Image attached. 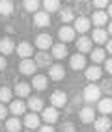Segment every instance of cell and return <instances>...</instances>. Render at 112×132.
I'll return each mask as SVG.
<instances>
[{
	"instance_id": "d6a6232c",
	"label": "cell",
	"mask_w": 112,
	"mask_h": 132,
	"mask_svg": "<svg viewBox=\"0 0 112 132\" xmlns=\"http://www.w3.org/2000/svg\"><path fill=\"white\" fill-rule=\"evenodd\" d=\"M43 7L47 13H56L60 11V0H43Z\"/></svg>"
},
{
	"instance_id": "4dcf8cb0",
	"label": "cell",
	"mask_w": 112,
	"mask_h": 132,
	"mask_svg": "<svg viewBox=\"0 0 112 132\" xmlns=\"http://www.w3.org/2000/svg\"><path fill=\"white\" fill-rule=\"evenodd\" d=\"M23 6L28 13H38V10L41 7V2L39 0H23Z\"/></svg>"
},
{
	"instance_id": "603a6c76",
	"label": "cell",
	"mask_w": 112,
	"mask_h": 132,
	"mask_svg": "<svg viewBox=\"0 0 112 132\" xmlns=\"http://www.w3.org/2000/svg\"><path fill=\"white\" fill-rule=\"evenodd\" d=\"M92 37H79V41H77V52H80V54H84V52H92Z\"/></svg>"
},
{
	"instance_id": "f1b7e54d",
	"label": "cell",
	"mask_w": 112,
	"mask_h": 132,
	"mask_svg": "<svg viewBox=\"0 0 112 132\" xmlns=\"http://www.w3.org/2000/svg\"><path fill=\"white\" fill-rule=\"evenodd\" d=\"M92 37H93V41H95L97 45H103V43H107L108 32H107L105 28H95V30H93V34H92Z\"/></svg>"
},
{
	"instance_id": "5bb4252c",
	"label": "cell",
	"mask_w": 112,
	"mask_h": 132,
	"mask_svg": "<svg viewBox=\"0 0 112 132\" xmlns=\"http://www.w3.org/2000/svg\"><path fill=\"white\" fill-rule=\"evenodd\" d=\"M15 52H17V54H19V56H21L23 60H26V58H30V56L34 54V47L30 45V43L23 41V43H19V45H17Z\"/></svg>"
},
{
	"instance_id": "bcb514c9",
	"label": "cell",
	"mask_w": 112,
	"mask_h": 132,
	"mask_svg": "<svg viewBox=\"0 0 112 132\" xmlns=\"http://www.w3.org/2000/svg\"><path fill=\"white\" fill-rule=\"evenodd\" d=\"M26 132H34V130H26Z\"/></svg>"
},
{
	"instance_id": "4316f807",
	"label": "cell",
	"mask_w": 112,
	"mask_h": 132,
	"mask_svg": "<svg viewBox=\"0 0 112 132\" xmlns=\"http://www.w3.org/2000/svg\"><path fill=\"white\" fill-rule=\"evenodd\" d=\"M28 108L32 112H43V108H45V104H43L41 97H28Z\"/></svg>"
},
{
	"instance_id": "f6af8a7d",
	"label": "cell",
	"mask_w": 112,
	"mask_h": 132,
	"mask_svg": "<svg viewBox=\"0 0 112 132\" xmlns=\"http://www.w3.org/2000/svg\"><path fill=\"white\" fill-rule=\"evenodd\" d=\"M67 2H77V0H67Z\"/></svg>"
},
{
	"instance_id": "8d00e7d4",
	"label": "cell",
	"mask_w": 112,
	"mask_h": 132,
	"mask_svg": "<svg viewBox=\"0 0 112 132\" xmlns=\"http://www.w3.org/2000/svg\"><path fill=\"white\" fill-rule=\"evenodd\" d=\"M8 113H10V108H6L4 102H0V121H6Z\"/></svg>"
},
{
	"instance_id": "484cf974",
	"label": "cell",
	"mask_w": 112,
	"mask_h": 132,
	"mask_svg": "<svg viewBox=\"0 0 112 132\" xmlns=\"http://www.w3.org/2000/svg\"><path fill=\"white\" fill-rule=\"evenodd\" d=\"M97 112H101L103 116H108V113H112V99H101L97 102Z\"/></svg>"
},
{
	"instance_id": "d4e9b609",
	"label": "cell",
	"mask_w": 112,
	"mask_h": 132,
	"mask_svg": "<svg viewBox=\"0 0 112 132\" xmlns=\"http://www.w3.org/2000/svg\"><path fill=\"white\" fill-rule=\"evenodd\" d=\"M23 127H24V125L19 121V117H15V116L10 117V119H6V130H8V132H19Z\"/></svg>"
},
{
	"instance_id": "ba28073f",
	"label": "cell",
	"mask_w": 112,
	"mask_h": 132,
	"mask_svg": "<svg viewBox=\"0 0 112 132\" xmlns=\"http://www.w3.org/2000/svg\"><path fill=\"white\" fill-rule=\"evenodd\" d=\"M64 76H65V69L64 65H50L49 67V78L50 80H54V82H60V80H64Z\"/></svg>"
},
{
	"instance_id": "e0dca14e",
	"label": "cell",
	"mask_w": 112,
	"mask_h": 132,
	"mask_svg": "<svg viewBox=\"0 0 112 132\" xmlns=\"http://www.w3.org/2000/svg\"><path fill=\"white\" fill-rule=\"evenodd\" d=\"M101 75H103V69L97 67V63H92V67H86V78H88L90 82L99 80Z\"/></svg>"
},
{
	"instance_id": "ffe728a7",
	"label": "cell",
	"mask_w": 112,
	"mask_h": 132,
	"mask_svg": "<svg viewBox=\"0 0 112 132\" xmlns=\"http://www.w3.org/2000/svg\"><path fill=\"white\" fill-rule=\"evenodd\" d=\"M90 7H92L90 0H77L75 2V11L79 13V17H86L90 13Z\"/></svg>"
},
{
	"instance_id": "d590c367",
	"label": "cell",
	"mask_w": 112,
	"mask_h": 132,
	"mask_svg": "<svg viewBox=\"0 0 112 132\" xmlns=\"http://www.w3.org/2000/svg\"><path fill=\"white\" fill-rule=\"evenodd\" d=\"M60 132H77V127L73 123L65 121V123H62V127H60Z\"/></svg>"
},
{
	"instance_id": "d6986e66",
	"label": "cell",
	"mask_w": 112,
	"mask_h": 132,
	"mask_svg": "<svg viewBox=\"0 0 112 132\" xmlns=\"http://www.w3.org/2000/svg\"><path fill=\"white\" fill-rule=\"evenodd\" d=\"M32 87H34V89H38V91H45L47 87H49V80H47V76H43V75H34Z\"/></svg>"
},
{
	"instance_id": "9a60e30c",
	"label": "cell",
	"mask_w": 112,
	"mask_h": 132,
	"mask_svg": "<svg viewBox=\"0 0 112 132\" xmlns=\"http://www.w3.org/2000/svg\"><path fill=\"white\" fill-rule=\"evenodd\" d=\"M90 21L95 24L97 28H103V26L108 22V13H105L103 10H99V11H95V13L92 15V19H90Z\"/></svg>"
},
{
	"instance_id": "7a4b0ae2",
	"label": "cell",
	"mask_w": 112,
	"mask_h": 132,
	"mask_svg": "<svg viewBox=\"0 0 112 132\" xmlns=\"http://www.w3.org/2000/svg\"><path fill=\"white\" fill-rule=\"evenodd\" d=\"M38 63L34 60H30V58H26V60H23L21 63H19V71L23 73V75H26V76H30V75H34L38 71Z\"/></svg>"
},
{
	"instance_id": "8fae6325",
	"label": "cell",
	"mask_w": 112,
	"mask_h": 132,
	"mask_svg": "<svg viewBox=\"0 0 112 132\" xmlns=\"http://www.w3.org/2000/svg\"><path fill=\"white\" fill-rule=\"evenodd\" d=\"M50 104H53L54 108H64L67 104V95L64 91H54L50 95Z\"/></svg>"
},
{
	"instance_id": "8992f818",
	"label": "cell",
	"mask_w": 112,
	"mask_h": 132,
	"mask_svg": "<svg viewBox=\"0 0 112 132\" xmlns=\"http://www.w3.org/2000/svg\"><path fill=\"white\" fill-rule=\"evenodd\" d=\"M17 48L15 41L11 37H2L0 39V52H2V56H8V54H13Z\"/></svg>"
},
{
	"instance_id": "30bf717a",
	"label": "cell",
	"mask_w": 112,
	"mask_h": 132,
	"mask_svg": "<svg viewBox=\"0 0 112 132\" xmlns=\"http://www.w3.org/2000/svg\"><path fill=\"white\" fill-rule=\"evenodd\" d=\"M75 32L79 34H86L90 28H92V21L88 19V17H79V19H75Z\"/></svg>"
},
{
	"instance_id": "7bdbcfd3",
	"label": "cell",
	"mask_w": 112,
	"mask_h": 132,
	"mask_svg": "<svg viewBox=\"0 0 112 132\" xmlns=\"http://www.w3.org/2000/svg\"><path fill=\"white\" fill-rule=\"evenodd\" d=\"M108 34L112 36V22H108Z\"/></svg>"
},
{
	"instance_id": "cb8c5ba5",
	"label": "cell",
	"mask_w": 112,
	"mask_h": 132,
	"mask_svg": "<svg viewBox=\"0 0 112 132\" xmlns=\"http://www.w3.org/2000/svg\"><path fill=\"white\" fill-rule=\"evenodd\" d=\"M58 17L62 22H75V10L73 7H64L58 11Z\"/></svg>"
},
{
	"instance_id": "5b68a950",
	"label": "cell",
	"mask_w": 112,
	"mask_h": 132,
	"mask_svg": "<svg viewBox=\"0 0 112 132\" xmlns=\"http://www.w3.org/2000/svg\"><path fill=\"white\" fill-rule=\"evenodd\" d=\"M39 123H41L39 116H38L36 112H32V113H26V116H24L23 125L26 127L28 130H36V128H39Z\"/></svg>"
},
{
	"instance_id": "1f68e13d",
	"label": "cell",
	"mask_w": 112,
	"mask_h": 132,
	"mask_svg": "<svg viewBox=\"0 0 112 132\" xmlns=\"http://www.w3.org/2000/svg\"><path fill=\"white\" fill-rule=\"evenodd\" d=\"M105 60H107V50L93 48V52H92V63H103Z\"/></svg>"
},
{
	"instance_id": "52a82bcc",
	"label": "cell",
	"mask_w": 112,
	"mask_h": 132,
	"mask_svg": "<svg viewBox=\"0 0 112 132\" xmlns=\"http://www.w3.org/2000/svg\"><path fill=\"white\" fill-rule=\"evenodd\" d=\"M58 108H54V106H50V108H43V112H41V119L45 121V123H49V125H53V123H56L58 121Z\"/></svg>"
},
{
	"instance_id": "83f0119b",
	"label": "cell",
	"mask_w": 112,
	"mask_h": 132,
	"mask_svg": "<svg viewBox=\"0 0 112 132\" xmlns=\"http://www.w3.org/2000/svg\"><path fill=\"white\" fill-rule=\"evenodd\" d=\"M53 52V58H56V60H64L65 56H67V48H65V45L64 43H58V45H53V48H50Z\"/></svg>"
},
{
	"instance_id": "836d02e7",
	"label": "cell",
	"mask_w": 112,
	"mask_h": 132,
	"mask_svg": "<svg viewBox=\"0 0 112 132\" xmlns=\"http://www.w3.org/2000/svg\"><path fill=\"white\" fill-rule=\"evenodd\" d=\"M13 91L10 89V87H6V86H2V87H0V102H11V99H13Z\"/></svg>"
},
{
	"instance_id": "ab89813d",
	"label": "cell",
	"mask_w": 112,
	"mask_h": 132,
	"mask_svg": "<svg viewBox=\"0 0 112 132\" xmlns=\"http://www.w3.org/2000/svg\"><path fill=\"white\" fill-rule=\"evenodd\" d=\"M39 132H56V130H54V127H50L49 123H47L45 127H39Z\"/></svg>"
},
{
	"instance_id": "7c38bea8",
	"label": "cell",
	"mask_w": 112,
	"mask_h": 132,
	"mask_svg": "<svg viewBox=\"0 0 112 132\" xmlns=\"http://www.w3.org/2000/svg\"><path fill=\"white\" fill-rule=\"evenodd\" d=\"M93 128H95L97 132H108L112 128V119H108L107 116H103V117L93 121Z\"/></svg>"
},
{
	"instance_id": "3957f363",
	"label": "cell",
	"mask_w": 112,
	"mask_h": 132,
	"mask_svg": "<svg viewBox=\"0 0 112 132\" xmlns=\"http://www.w3.org/2000/svg\"><path fill=\"white\" fill-rule=\"evenodd\" d=\"M75 36H77V32H75V28H71V26H62V28L58 30V37H60V41L62 43H71L73 39H75Z\"/></svg>"
},
{
	"instance_id": "74e56055",
	"label": "cell",
	"mask_w": 112,
	"mask_h": 132,
	"mask_svg": "<svg viewBox=\"0 0 112 132\" xmlns=\"http://www.w3.org/2000/svg\"><path fill=\"white\" fill-rule=\"evenodd\" d=\"M93 6L99 7V10H103V7L108 6V0H93Z\"/></svg>"
},
{
	"instance_id": "ee69618b",
	"label": "cell",
	"mask_w": 112,
	"mask_h": 132,
	"mask_svg": "<svg viewBox=\"0 0 112 132\" xmlns=\"http://www.w3.org/2000/svg\"><path fill=\"white\" fill-rule=\"evenodd\" d=\"M108 17H112V4L108 6Z\"/></svg>"
},
{
	"instance_id": "2e32d148",
	"label": "cell",
	"mask_w": 112,
	"mask_h": 132,
	"mask_svg": "<svg viewBox=\"0 0 112 132\" xmlns=\"http://www.w3.org/2000/svg\"><path fill=\"white\" fill-rule=\"evenodd\" d=\"M79 117H80L82 123L88 125V123H93V121H95V112H93L92 106H84V108L79 112Z\"/></svg>"
},
{
	"instance_id": "e575fe53",
	"label": "cell",
	"mask_w": 112,
	"mask_h": 132,
	"mask_svg": "<svg viewBox=\"0 0 112 132\" xmlns=\"http://www.w3.org/2000/svg\"><path fill=\"white\" fill-rule=\"evenodd\" d=\"M99 87H101V91H103V93H107V95H112V80H110V78L103 80Z\"/></svg>"
},
{
	"instance_id": "7402d4cb",
	"label": "cell",
	"mask_w": 112,
	"mask_h": 132,
	"mask_svg": "<svg viewBox=\"0 0 112 132\" xmlns=\"http://www.w3.org/2000/svg\"><path fill=\"white\" fill-rule=\"evenodd\" d=\"M34 22H36L38 28H45V26L50 24V17L47 11H38L36 15H34Z\"/></svg>"
},
{
	"instance_id": "b9f144b4",
	"label": "cell",
	"mask_w": 112,
	"mask_h": 132,
	"mask_svg": "<svg viewBox=\"0 0 112 132\" xmlns=\"http://www.w3.org/2000/svg\"><path fill=\"white\" fill-rule=\"evenodd\" d=\"M105 45H107V48H105V50L108 52V54H112V39H110V41H107Z\"/></svg>"
},
{
	"instance_id": "7dc6e473",
	"label": "cell",
	"mask_w": 112,
	"mask_h": 132,
	"mask_svg": "<svg viewBox=\"0 0 112 132\" xmlns=\"http://www.w3.org/2000/svg\"><path fill=\"white\" fill-rule=\"evenodd\" d=\"M110 132H112V128H110Z\"/></svg>"
},
{
	"instance_id": "ac0fdd59",
	"label": "cell",
	"mask_w": 112,
	"mask_h": 132,
	"mask_svg": "<svg viewBox=\"0 0 112 132\" xmlns=\"http://www.w3.org/2000/svg\"><path fill=\"white\" fill-rule=\"evenodd\" d=\"M69 65H71V69H75V71H80V69H84V67H86V58H84V54L77 52L75 56H71Z\"/></svg>"
},
{
	"instance_id": "6da1fadb",
	"label": "cell",
	"mask_w": 112,
	"mask_h": 132,
	"mask_svg": "<svg viewBox=\"0 0 112 132\" xmlns=\"http://www.w3.org/2000/svg\"><path fill=\"white\" fill-rule=\"evenodd\" d=\"M101 93H103V91H101L99 86L90 84V86H86V89H84L82 97H84L86 102H99V101H101Z\"/></svg>"
},
{
	"instance_id": "60d3db41",
	"label": "cell",
	"mask_w": 112,
	"mask_h": 132,
	"mask_svg": "<svg viewBox=\"0 0 112 132\" xmlns=\"http://www.w3.org/2000/svg\"><path fill=\"white\" fill-rule=\"evenodd\" d=\"M8 67V61H6V56H0V71H4Z\"/></svg>"
},
{
	"instance_id": "9c48e42d",
	"label": "cell",
	"mask_w": 112,
	"mask_h": 132,
	"mask_svg": "<svg viewBox=\"0 0 112 132\" xmlns=\"http://www.w3.org/2000/svg\"><path fill=\"white\" fill-rule=\"evenodd\" d=\"M26 108H28V104H24L21 99H17V101H11V102H10V113H11V116H15V117L23 116V113L26 112Z\"/></svg>"
},
{
	"instance_id": "44dd1931",
	"label": "cell",
	"mask_w": 112,
	"mask_h": 132,
	"mask_svg": "<svg viewBox=\"0 0 112 132\" xmlns=\"http://www.w3.org/2000/svg\"><path fill=\"white\" fill-rule=\"evenodd\" d=\"M30 89H32L30 84H26V82H17L15 87H13V93L21 99V97H30Z\"/></svg>"
},
{
	"instance_id": "4fadbf2b",
	"label": "cell",
	"mask_w": 112,
	"mask_h": 132,
	"mask_svg": "<svg viewBox=\"0 0 112 132\" xmlns=\"http://www.w3.org/2000/svg\"><path fill=\"white\" fill-rule=\"evenodd\" d=\"M36 47L39 50H47V48H53V37L49 34H39L36 37Z\"/></svg>"
},
{
	"instance_id": "f35d334b",
	"label": "cell",
	"mask_w": 112,
	"mask_h": 132,
	"mask_svg": "<svg viewBox=\"0 0 112 132\" xmlns=\"http://www.w3.org/2000/svg\"><path fill=\"white\" fill-rule=\"evenodd\" d=\"M105 71L108 75H112V58L110 60H105Z\"/></svg>"
},
{
	"instance_id": "277c9868",
	"label": "cell",
	"mask_w": 112,
	"mask_h": 132,
	"mask_svg": "<svg viewBox=\"0 0 112 132\" xmlns=\"http://www.w3.org/2000/svg\"><path fill=\"white\" fill-rule=\"evenodd\" d=\"M34 61L38 63L39 69H45V67H50L53 65V54H49V52H38Z\"/></svg>"
},
{
	"instance_id": "f546056e",
	"label": "cell",
	"mask_w": 112,
	"mask_h": 132,
	"mask_svg": "<svg viewBox=\"0 0 112 132\" xmlns=\"http://www.w3.org/2000/svg\"><path fill=\"white\" fill-rule=\"evenodd\" d=\"M13 13V2L11 0H0V15L10 17Z\"/></svg>"
}]
</instances>
